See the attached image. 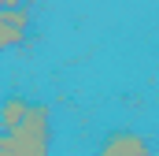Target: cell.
I'll return each mask as SVG.
<instances>
[{"label":"cell","mask_w":159,"mask_h":156,"mask_svg":"<svg viewBox=\"0 0 159 156\" xmlns=\"http://www.w3.org/2000/svg\"><path fill=\"white\" fill-rule=\"evenodd\" d=\"M0 149L7 156H52V108L44 100H30L26 115L0 134Z\"/></svg>","instance_id":"cell-1"},{"label":"cell","mask_w":159,"mask_h":156,"mask_svg":"<svg viewBox=\"0 0 159 156\" xmlns=\"http://www.w3.org/2000/svg\"><path fill=\"white\" fill-rule=\"evenodd\" d=\"M30 26H34V15L26 4L22 7H0V52L19 48L30 37Z\"/></svg>","instance_id":"cell-2"},{"label":"cell","mask_w":159,"mask_h":156,"mask_svg":"<svg viewBox=\"0 0 159 156\" xmlns=\"http://www.w3.org/2000/svg\"><path fill=\"white\" fill-rule=\"evenodd\" d=\"M96 156H156V153H152L148 134H141V130H115V134L104 138Z\"/></svg>","instance_id":"cell-3"},{"label":"cell","mask_w":159,"mask_h":156,"mask_svg":"<svg viewBox=\"0 0 159 156\" xmlns=\"http://www.w3.org/2000/svg\"><path fill=\"white\" fill-rule=\"evenodd\" d=\"M26 104H30V100H26V97H19V93L4 97V104H0V134H4V130H11L19 119L26 115Z\"/></svg>","instance_id":"cell-4"},{"label":"cell","mask_w":159,"mask_h":156,"mask_svg":"<svg viewBox=\"0 0 159 156\" xmlns=\"http://www.w3.org/2000/svg\"><path fill=\"white\" fill-rule=\"evenodd\" d=\"M26 0H0V7H22Z\"/></svg>","instance_id":"cell-5"},{"label":"cell","mask_w":159,"mask_h":156,"mask_svg":"<svg viewBox=\"0 0 159 156\" xmlns=\"http://www.w3.org/2000/svg\"><path fill=\"white\" fill-rule=\"evenodd\" d=\"M0 156H7V153H4V149H0Z\"/></svg>","instance_id":"cell-6"}]
</instances>
